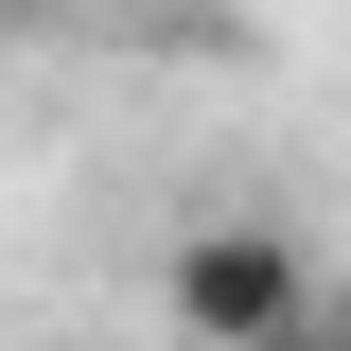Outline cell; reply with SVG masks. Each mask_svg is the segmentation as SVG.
I'll return each instance as SVG.
<instances>
[{
	"label": "cell",
	"mask_w": 351,
	"mask_h": 351,
	"mask_svg": "<svg viewBox=\"0 0 351 351\" xmlns=\"http://www.w3.org/2000/svg\"><path fill=\"white\" fill-rule=\"evenodd\" d=\"M158 316L211 334V351H299V334H316V263L281 246V228L228 211V228H193V246L158 263Z\"/></svg>",
	"instance_id": "cell-1"
}]
</instances>
